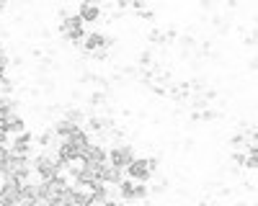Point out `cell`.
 Listing matches in <instances>:
<instances>
[{
	"instance_id": "obj_6",
	"label": "cell",
	"mask_w": 258,
	"mask_h": 206,
	"mask_svg": "<svg viewBox=\"0 0 258 206\" xmlns=\"http://www.w3.org/2000/svg\"><path fill=\"white\" fill-rule=\"evenodd\" d=\"M80 44H83V54H88L93 49H111L114 47V36H106V34L93 31V34H85Z\"/></svg>"
},
{
	"instance_id": "obj_14",
	"label": "cell",
	"mask_w": 258,
	"mask_h": 206,
	"mask_svg": "<svg viewBox=\"0 0 258 206\" xmlns=\"http://www.w3.org/2000/svg\"><path fill=\"white\" fill-rule=\"evenodd\" d=\"M137 65H140L142 70H147L150 65H153V52H142V54L137 57Z\"/></svg>"
},
{
	"instance_id": "obj_7",
	"label": "cell",
	"mask_w": 258,
	"mask_h": 206,
	"mask_svg": "<svg viewBox=\"0 0 258 206\" xmlns=\"http://www.w3.org/2000/svg\"><path fill=\"white\" fill-rule=\"evenodd\" d=\"M13 137H16V139L11 142V152L29 157V155H31V147H34V134H31L29 129H24V132H18V134H13Z\"/></svg>"
},
{
	"instance_id": "obj_11",
	"label": "cell",
	"mask_w": 258,
	"mask_h": 206,
	"mask_svg": "<svg viewBox=\"0 0 258 206\" xmlns=\"http://www.w3.org/2000/svg\"><path fill=\"white\" fill-rule=\"evenodd\" d=\"M62 116H64V119H70V121H75V124H83V121H85L83 109H64V111H62Z\"/></svg>"
},
{
	"instance_id": "obj_16",
	"label": "cell",
	"mask_w": 258,
	"mask_h": 206,
	"mask_svg": "<svg viewBox=\"0 0 258 206\" xmlns=\"http://www.w3.org/2000/svg\"><path fill=\"white\" fill-rule=\"evenodd\" d=\"M88 57H93L96 62H106L109 59V49H93V52H88Z\"/></svg>"
},
{
	"instance_id": "obj_8",
	"label": "cell",
	"mask_w": 258,
	"mask_h": 206,
	"mask_svg": "<svg viewBox=\"0 0 258 206\" xmlns=\"http://www.w3.org/2000/svg\"><path fill=\"white\" fill-rule=\"evenodd\" d=\"M106 155H109V150H106L103 144H88V147L83 150V155H80V162L98 168L101 162H106Z\"/></svg>"
},
{
	"instance_id": "obj_9",
	"label": "cell",
	"mask_w": 258,
	"mask_h": 206,
	"mask_svg": "<svg viewBox=\"0 0 258 206\" xmlns=\"http://www.w3.org/2000/svg\"><path fill=\"white\" fill-rule=\"evenodd\" d=\"M78 16L83 24H96V21H101V6L93 3V0H83L78 8Z\"/></svg>"
},
{
	"instance_id": "obj_10",
	"label": "cell",
	"mask_w": 258,
	"mask_h": 206,
	"mask_svg": "<svg viewBox=\"0 0 258 206\" xmlns=\"http://www.w3.org/2000/svg\"><path fill=\"white\" fill-rule=\"evenodd\" d=\"M34 142H36V144H41L44 150H49V147H54V144H57L59 139H57L54 129H52V127H47V129H41V132L34 137Z\"/></svg>"
},
{
	"instance_id": "obj_1",
	"label": "cell",
	"mask_w": 258,
	"mask_h": 206,
	"mask_svg": "<svg viewBox=\"0 0 258 206\" xmlns=\"http://www.w3.org/2000/svg\"><path fill=\"white\" fill-rule=\"evenodd\" d=\"M59 34H62V39H68L70 44L80 47V41H83V36H85V24L80 21L78 13H75V16H62Z\"/></svg>"
},
{
	"instance_id": "obj_13",
	"label": "cell",
	"mask_w": 258,
	"mask_h": 206,
	"mask_svg": "<svg viewBox=\"0 0 258 206\" xmlns=\"http://www.w3.org/2000/svg\"><path fill=\"white\" fill-rule=\"evenodd\" d=\"M230 147H232V150H240V147H245V132H240V134H232V137H230Z\"/></svg>"
},
{
	"instance_id": "obj_4",
	"label": "cell",
	"mask_w": 258,
	"mask_h": 206,
	"mask_svg": "<svg viewBox=\"0 0 258 206\" xmlns=\"http://www.w3.org/2000/svg\"><path fill=\"white\" fill-rule=\"evenodd\" d=\"M124 173H126V178H132V180H140V183H147L150 178H153V170H150V162H147V157H132L129 160V165L124 168Z\"/></svg>"
},
{
	"instance_id": "obj_22",
	"label": "cell",
	"mask_w": 258,
	"mask_h": 206,
	"mask_svg": "<svg viewBox=\"0 0 258 206\" xmlns=\"http://www.w3.org/2000/svg\"><path fill=\"white\" fill-rule=\"evenodd\" d=\"M6 6H8V0H0V11H3Z\"/></svg>"
},
{
	"instance_id": "obj_23",
	"label": "cell",
	"mask_w": 258,
	"mask_h": 206,
	"mask_svg": "<svg viewBox=\"0 0 258 206\" xmlns=\"http://www.w3.org/2000/svg\"><path fill=\"white\" fill-rule=\"evenodd\" d=\"M3 77H6V75H3V72H0V82H3Z\"/></svg>"
},
{
	"instance_id": "obj_17",
	"label": "cell",
	"mask_w": 258,
	"mask_h": 206,
	"mask_svg": "<svg viewBox=\"0 0 258 206\" xmlns=\"http://www.w3.org/2000/svg\"><path fill=\"white\" fill-rule=\"evenodd\" d=\"M129 6L135 11H142V8H147V0H129Z\"/></svg>"
},
{
	"instance_id": "obj_12",
	"label": "cell",
	"mask_w": 258,
	"mask_h": 206,
	"mask_svg": "<svg viewBox=\"0 0 258 206\" xmlns=\"http://www.w3.org/2000/svg\"><path fill=\"white\" fill-rule=\"evenodd\" d=\"M88 103H91V109H98V106H103V103H106V93H103V90H96V93L88 98Z\"/></svg>"
},
{
	"instance_id": "obj_2",
	"label": "cell",
	"mask_w": 258,
	"mask_h": 206,
	"mask_svg": "<svg viewBox=\"0 0 258 206\" xmlns=\"http://www.w3.org/2000/svg\"><path fill=\"white\" fill-rule=\"evenodd\" d=\"M116 188H119V198L121 201H142V198L150 196L147 185L140 183V180H132V178H121L116 183Z\"/></svg>"
},
{
	"instance_id": "obj_18",
	"label": "cell",
	"mask_w": 258,
	"mask_h": 206,
	"mask_svg": "<svg viewBox=\"0 0 258 206\" xmlns=\"http://www.w3.org/2000/svg\"><path fill=\"white\" fill-rule=\"evenodd\" d=\"M232 162H235V165H240V168H243V162H245V155H243V152H232Z\"/></svg>"
},
{
	"instance_id": "obj_24",
	"label": "cell",
	"mask_w": 258,
	"mask_h": 206,
	"mask_svg": "<svg viewBox=\"0 0 258 206\" xmlns=\"http://www.w3.org/2000/svg\"><path fill=\"white\" fill-rule=\"evenodd\" d=\"M93 3H101V0H93Z\"/></svg>"
},
{
	"instance_id": "obj_20",
	"label": "cell",
	"mask_w": 258,
	"mask_h": 206,
	"mask_svg": "<svg viewBox=\"0 0 258 206\" xmlns=\"http://www.w3.org/2000/svg\"><path fill=\"white\" fill-rule=\"evenodd\" d=\"M245 47H248V49H253V47H255V31H250V34L245 36Z\"/></svg>"
},
{
	"instance_id": "obj_21",
	"label": "cell",
	"mask_w": 258,
	"mask_h": 206,
	"mask_svg": "<svg viewBox=\"0 0 258 206\" xmlns=\"http://www.w3.org/2000/svg\"><path fill=\"white\" fill-rule=\"evenodd\" d=\"M116 8L119 11H126L129 8V0H116Z\"/></svg>"
},
{
	"instance_id": "obj_19",
	"label": "cell",
	"mask_w": 258,
	"mask_h": 206,
	"mask_svg": "<svg viewBox=\"0 0 258 206\" xmlns=\"http://www.w3.org/2000/svg\"><path fill=\"white\" fill-rule=\"evenodd\" d=\"M8 147H6V144H0V165H6V160H8Z\"/></svg>"
},
{
	"instance_id": "obj_3",
	"label": "cell",
	"mask_w": 258,
	"mask_h": 206,
	"mask_svg": "<svg viewBox=\"0 0 258 206\" xmlns=\"http://www.w3.org/2000/svg\"><path fill=\"white\" fill-rule=\"evenodd\" d=\"M31 173H34L39 180H49L52 175H57V173H59L57 160H54L52 155H47V152L36 155V157L31 160Z\"/></svg>"
},
{
	"instance_id": "obj_15",
	"label": "cell",
	"mask_w": 258,
	"mask_h": 206,
	"mask_svg": "<svg viewBox=\"0 0 258 206\" xmlns=\"http://www.w3.org/2000/svg\"><path fill=\"white\" fill-rule=\"evenodd\" d=\"M147 39L153 41V44H165V41H168V39H165V34H163V31H158V29H155V31H150V36H147Z\"/></svg>"
},
{
	"instance_id": "obj_5",
	"label": "cell",
	"mask_w": 258,
	"mask_h": 206,
	"mask_svg": "<svg viewBox=\"0 0 258 206\" xmlns=\"http://www.w3.org/2000/svg\"><path fill=\"white\" fill-rule=\"evenodd\" d=\"M132 157H135V144H124V142H119L114 150H109V155H106V162H111V165H116V168L124 170Z\"/></svg>"
}]
</instances>
